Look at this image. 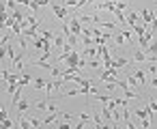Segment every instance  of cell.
<instances>
[{"label": "cell", "instance_id": "obj_3", "mask_svg": "<svg viewBox=\"0 0 157 129\" xmlns=\"http://www.w3.org/2000/svg\"><path fill=\"white\" fill-rule=\"evenodd\" d=\"M52 11H54V15H56L58 20H65V22H67V13H69V11H67L63 5H54V2H52Z\"/></svg>", "mask_w": 157, "mask_h": 129}, {"label": "cell", "instance_id": "obj_6", "mask_svg": "<svg viewBox=\"0 0 157 129\" xmlns=\"http://www.w3.org/2000/svg\"><path fill=\"white\" fill-rule=\"evenodd\" d=\"M125 65H129V60L127 58H112V67L118 71V69H123Z\"/></svg>", "mask_w": 157, "mask_h": 129}, {"label": "cell", "instance_id": "obj_5", "mask_svg": "<svg viewBox=\"0 0 157 129\" xmlns=\"http://www.w3.org/2000/svg\"><path fill=\"white\" fill-rule=\"evenodd\" d=\"M131 75L136 78V82H138V86L146 82V75H144V71H142V69H136V71H131Z\"/></svg>", "mask_w": 157, "mask_h": 129}, {"label": "cell", "instance_id": "obj_11", "mask_svg": "<svg viewBox=\"0 0 157 129\" xmlns=\"http://www.w3.org/2000/svg\"><path fill=\"white\" fill-rule=\"evenodd\" d=\"M65 43H67V39H65V37H56V39H54V45H56V47H63Z\"/></svg>", "mask_w": 157, "mask_h": 129}, {"label": "cell", "instance_id": "obj_10", "mask_svg": "<svg viewBox=\"0 0 157 129\" xmlns=\"http://www.w3.org/2000/svg\"><path fill=\"white\" fill-rule=\"evenodd\" d=\"M133 60H136V63H146L148 58H146V54H144V52H140V50H138V52L133 54Z\"/></svg>", "mask_w": 157, "mask_h": 129}, {"label": "cell", "instance_id": "obj_4", "mask_svg": "<svg viewBox=\"0 0 157 129\" xmlns=\"http://www.w3.org/2000/svg\"><path fill=\"white\" fill-rule=\"evenodd\" d=\"M140 17H142L144 26H148V24L153 22V11H151V9H142V11H140Z\"/></svg>", "mask_w": 157, "mask_h": 129}, {"label": "cell", "instance_id": "obj_9", "mask_svg": "<svg viewBox=\"0 0 157 129\" xmlns=\"http://www.w3.org/2000/svg\"><path fill=\"white\" fill-rule=\"evenodd\" d=\"M125 20H127V24H129V26H136V24H138V11H136V13H129Z\"/></svg>", "mask_w": 157, "mask_h": 129}, {"label": "cell", "instance_id": "obj_1", "mask_svg": "<svg viewBox=\"0 0 157 129\" xmlns=\"http://www.w3.org/2000/svg\"><path fill=\"white\" fill-rule=\"evenodd\" d=\"M67 26H69V32L73 35V37H78V35H82V30H84V26L80 24V20H78V15H73L69 22H67Z\"/></svg>", "mask_w": 157, "mask_h": 129}, {"label": "cell", "instance_id": "obj_7", "mask_svg": "<svg viewBox=\"0 0 157 129\" xmlns=\"http://www.w3.org/2000/svg\"><path fill=\"white\" fill-rule=\"evenodd\" d=\"M15 108H17V110H20V114H24V112H26V110H28V108H30V103H28V101H26V99H20V101H17V105H15Z\"/></svg>", "mask_w": 157, "mask_h": 129}, {"label": "cell", "instance_id": "obj_2", "mask_svg": "<svg viewBox=\"0 0 157 129\" xmlns=\"http://www.w3.org/2000/svg\"><path fill=\"white\" fill-rule=\"evenodd\" d=\"M0 125H2V129H13V120L9 118V112L5 105H0Z\"/></svg>", "mask_w": 157, "mask_h": 129}, {"label": "cell", "instance_id": "obj_8", "mask_svg": "<svg viewBox=\"0 0 157 129\" xmlns=\"http://www.w3.org/2000/svg\"><path fill=\"white\" fill-rule=\"evenodd\" d=\"M45 84H48V80H45V78H35L33 88H45Z\"/></svg>", "mask_w": 157, "mask_h": 129}]
</instances>
